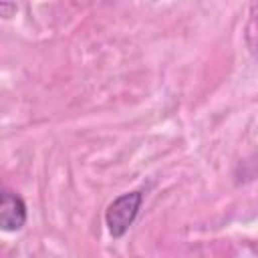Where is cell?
I'll return each instance as SVG.
<instances>
[{"instance_id":"cell-1","label":"cell","mask_w":258,"mask_h":258,"mask_svg":"<svg viewBox=\"0 0 258 258\" xmlns=\"http://www.w3.org/2000/svg\"><path fill=\"white\" fill-rule=\"evenodd\" d=\"M141 204H143V194L139 189L121 194L109 204V208L105 212V224L113 238L125 236L129 226L135 222V218L141 210Z\"/></svg>"},{"instance_id":"cell-2","label":"cell","mask_w":258,"mask_h":258,"mask_svg":"<svg viewBox=\"0 0 258 258\" xmlns=\"http://www.w3.org/2000/svg\"><path fill=\"white\" fill-rule=\"evenodd\" d=\"M24 224H26L24 200L14 191L4 189L0 194V228L4 232H18Z\"/></svg>"},{"instance_id":"cell-3","label":"cell","mask_w":258,"mask_h":258,"mask_svg":"<svg viewBox=\"0 0 258 258\" xmlns=\"http://www.w3.org/2000/svg\"><path fill=\"white\" fill-rule=\"evenodd\" d=\"M254 34H256V40L248 48L254 56H258V2L252 4V8H250V20H248V26H246V40H250Z\"/></svg>"},{"instance_id":"cell-4","label":"cell","mask_w":258,"mask_h":258,"mask_svg":"<svg viewBox=\"0 0 258 258\" xmlns=\"http://www.w3.org/2000/svg\"><path fill=\"white\" fill-rule=\"evenodd\" d=\"M10 10H16V4H6V2H2V4H0V12H2V16H6V18H8V16H10V14H8Z\"/></svg>"}]
</instances>
